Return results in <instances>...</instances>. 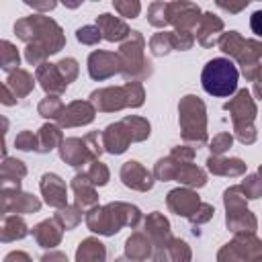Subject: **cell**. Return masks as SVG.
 Segmentation results:
<instances>
[{
	"instance_id": "6da1fadb",
	"label": "cell",
	"mask_w": 262,
	"mask_h": 262,
	"mask_svg": "<svg viewBox=\"0 0 262 262\" xmlns=\"http://www.w3.org/2000/svg\"><path fill=\"white\" fill-rule=\"evenodd\" d=\"M14 33L18 39L29 43L25 55L31 63H41L47 55L57 53L66 45L61 27L45 14H31L27 18L16 20Z\"/></svg>"
},
{
	"instance_id": "7a4b0ae2",
	"label": "cell",
	"mask_w": 262,
	"mask_h": 262,
	"mask_svg": "<svg viewBox=\"0 0 262 262\" xmlns=\"http://www.w3.org/2000/svg\"><path fill=\"white\" fill-rule=\"evenodd\" d=\"M139 221H141L139 209L127 203H108L106 207H94L86 215L88 227L100 235H113L123 225L137 227Z\"/></svg>"
},
{
	"instance_id": "3957f363",
	"label": "cell",
	"mask_w": 262,
	"mask_h": 262,
	"mask_svg": "<svg viewBox=\"0 0 262 262\" xmlns=\"http://www.w3.org/2000/svg\"><path fill=\"white\" fill-rule=\"evenodd\" d=\"M201 84L213 96H229L237 88V68L227 57H215L203 68Z\"/></svg>"
},
{
	"instance_id": "277c9868",
	"label": "cell",
	"mask_w": 262,
	"mask_h": 262,
	"mask_svg": "<svg viewBox=\"0 0 262 262\" xmlns=\"http://www.w3.org/2000/svg\"><path fill=\"white\" fill-rule=\"evenodd\" d=\"M180 129L182 137L186 141H192L196 145L207 141V117H205V104L199 96H184L180 100Z\"/></svg>"
},
{
	"instance_id": "5b68a950",
	"label": "cell",
	"mask_w": 262,
	"mask_h": 262,
	"mask_svg": "<svg viewBox=\"0 0 262 262\" xmlns=\"http://www.w3.org/2000/svg\"><path fill=\"white\" fill-rule=\"evenodd\" d=\"M145 41L139 31H131L129 39L119 49V61H121V74L129 80H141L151 74V63L143 55Z\"/></svg>"
},
{
	"instance_id": "8992f818",
	"label": "cell",
	"mask_w": 262,
	"mask_h": 262,
	"mask_svg": "<svg viewBox=\"0 0 262 262\" xmlns=\"http://www.w3.org/2000/svg\"><path fill=\"white\" fill-rule=\"evenodd\" d=\"M225 111H229L235 135L242 143H254L256 141V129H254V117H256V104L250 96V92L244 88L237 92L235 98L225 102Z\"/></svg>"
},
{
	"instance_id": "52a82bcc",
	"label": "cell",
	"mask_w": 262,
	"mask_h": 262,
	"mask_svg": "<svg viewBox=\"0 0 262 262\" xmlns=\"http://www.w3.org/2000/svg\"><path fill=\"white\" fill-rule=\"evenodd\" d=\"M225 209L227 217L225 223L235 233H254L256 229V217L246 209V196L242 192V186H231L225 190Z\"/></svg>"
},
{
	"instance_id": "ba28073f",
	"label": "cell",
	"mask_w": 262,
	"mask_h": 262,
	"mask_svg": "<svg viewBox=\"0 0 262 262\" xmlns=\"http://www.w3.org/2000/svg\"><path fill=\"white\" fill-rule=\"evenodd\" d=\"M201 8L192 2H170L168 4V23L174 25V31L192 33L201 20Z\"/></svg>"
},
{
	"instance_id": "9c48e42d",
	"label": "cell",
	"mask_w": 262,
	"mask_h": 262,
	"mask_svg": "<svg viewBox=\"0 0 262 262\" xmlns=\"http://www.w3.org/2000/svg\"><path fill=\"white\" fill-rule=\"evenodd\" d=\"M88 72L94 80H106L113 74L121 72V61H119V53H111V51H92L88 57Z\"/></svg>"
},
{
	"instance_id": "30bf717a",
	"label": "cell",
	"mask_w": 262,
	"mask_h": 262,
	"mask_svg": "<svg viewBox=\"0 0 262 262\" xmlns=\"http://www.w3.org/2000/svg\"><path fill=\"white\" fill-rule=\"evenodd\" d=\"M61 127H78V125H88L94 119V106L92 102L76 100L70 102L68 106L61 108V113L55 117Z\"/></svg>"
},
{
	"instance_id": "8fae6325",
	"label": "cell",
	"mask_w": 262,
	"mask_h": 262,
	"mask_svg": "<svg viewBox=\"0 0 262 262\" xmlns=\"http://www.w3.org/2000/svg\"><path fill=\"white\" fill-rule=\"evenodd\" d=\"M90 102L98 111H121L123 106H129L127 102V92L125 86H115V88H102L94 90L90 94Z\"/></svg>"
},
{
	"instance_id": "7c38bea8",
	"label": "cell",
	"mask_w": 262,
	"mask_h": 262,
	"mask_svg": "<svg viewBox=\"0 0 262 262\" xmlns=\"http://www.w3.org/2000/svg\"><path fill=\"white\" fill-rule=\"evenodd\" d=\"M168 207L170 211H174L176 215H182V217H192L196 213V209L201 207V201H199V194L188 190V188H174L168 192Z\"/></svg>"
},
{
	"instance_id": "4fadbf2b",
	"label": "cell",
	"mask_w": 262,
	"mask_h": 262,
	"mask_svg": "<svg viewBox=\"0 0 262 262\" xmlns=\"http://www.w3.org/2000/svg\"><path fill=\"white\" fill-rule=\"evenodd\" d=\"M121 180L125 186L129 188H135V190H149L154 186V180H151V174L135 160H129L123 164L121 168Z\"/></svg>"
},
{
	"instance_id": "5bb4252c",
	"label": "cell",
	"mask_w": 262,
	"mask_h": 262,
	"mask_svg": "<svg viewBox=\"0 0 262 262\" xmlns=\"http://www.w3.org/2000/svg\"><path fill=\"white\" fill-rule=\"evenodd\" d=\"M41 192L45 196V203L51 207L63 209L68 205V188L63 180L57 174H43L41 178Z\"/></svg>"
},
{
	"instance_id": "9a60e30c",
	"label": "cell",
	"mask_w": 262,
	"mask_h": 262,
	"mask_svg": "<svg viewBox=\"0 0 262 262\" xmlns=\"http://www.w3.org/2000/svg\"><path fill=\"white\" fill-rule=\"evenodd\" d=\"M221 31H223V20L213 12H205L196 27V39L203 47H211V45L219 43Z\"/></svg>"
},
{
	"instance_id": "2e32d148",
	"label": "cell",
	"mask_w": 262,
	"mask_h": 262,
	"mask_svg": "<svg viewBox=\"0 0 262 262\" xmlns=\"http://www.w3.org/2000/svg\"><path fill=\"white\" fill-rule=\"evenodd\" d=\"M102 143H104V149L108 154H123L129 143H131V135L127 131V127L123 125V121L119 123H113L104 129L102 133Z\"/></svg>"
},
{
	"instance_id": "e0dca14e",
	"label": "cell",
	"mask_w": 262,
	"mask_h": 262,
	"mask_svg": "<svg viewBox=\"0 0 262 262\" xmlns=\"http://www.w3.org/2000/svg\"><path fill=\"white\" fill-rule=\"evenodd\" d=\"M59 154H61V160L68 162L70 166H84L88 160H94L92 154L88 151L84 139H78V137H70V139H63L61 141V147H59Z\"/></svg>"
},
{
	"instance_id": "ac0fdd59",
	"label": "cell",
	"mask_w": 262,
	"mask_h": 262,
	"mask_svg": "<svg viewBox=\"0 0 262 262\" xmlns=\"http://www.w3.org/2000/svg\"><path fill=\"white\" fill-rule=\"evenodd\" d=\"M96 27L100 29V33H102V37L106 41H121V39L131 35L129 27L121 18H117V16H113L108 12L96 16Z\"/></svg>"
},
{
	"instance_id": "d6986e66",
	"label": "cell",
	"mask_w": 262,
	"mask_h": 262,
	"mask_svg": "<svg viewBox=\"0 0 262 262\" xmlns=\"http://www.w3.org/2000/svg\"><path fill=\"white\" fill-rule=\"evenodd\" d=\"M37 80L41 82L43 90L51 92V94H59L68 88V82L63 80V76L59 74L55 63H41L37 68Z\"/></svg>"
},
{
	"instance_id": "ffe728a7",
	"label": "cell",
	"mask_w": 262,
	"mask_h": 262,
	"mask_svg": "<svg viewBox=\"0 0 262 262\" xmlns=\"http://www.w3.org/2000/svg\"><path fill=\"white\" fill-rule=\"evenodd\" d=\"M72 188L76 192V205L84 211L88 207H94L98 203V196L94 192V184L88 180L86 174H78L74 180H72Z\"/></svg>"
},
{
	"instance_id": "44dd1931",
	"label": "cell",
	"mask_w": 262,
	"mask_h": 262,
	"mask_svg": "<svg viewBox=\"0 0 262 262\" xmlns=\"http://www.w3.org/2000/svg\"><path fill=\"white\" fill-rule=\"evenodd\" d=\"M207 168L213 172V174H219V176H239L246 172V164L237 158H217V156H211L207 160Z\"/></svg>"
},
{
	"instance_id": "7402d4cb",
	"label": "cell",
	"mask_w": 262,
	"mask_h": 262,
	"mask_svg": "<svg viewBox=\"0 0 262 262\" xmlns=\"http://www.w3.org/2000/svg\"><path fill=\"white\" fill-rule=\"evenodd\" d=\"M125 254L131 262H141L151 256V239L143 233H133L125 244Z\"/></svg>"
},
{
	"instance_id": "603a6c76",
	"label": "cell",
	"mask_w": 262,
	"mask_h": 262,
	"mask_svg": "<svg viewBox=\"0 0 262 262\" xmlns=\"http://www.w3.org/2000/svg\"><path fill=\"white\" fill-rule=\"evenodd\" d=\"M33 235H35V239H37L39 246H43V248H53V246H57L59 239H61V225H57L55 219H53V221L47 219V221L39 223V225L33 229Z\"/></svg>"
},
{
	"instance_id": "cb8c5ba5",
	"label": "cell",
	"mask_w": 262,
	"mask_h": 262,
	"mask_svg": "<svg viewBox=\"0 0 262 262\" xmlns=\"http://www.w3.org/2000/svg\"><path fill=\"white\" fill-rule=\"evenodd\" d=\"M104 258H106L104 244H100L94 237L84 239L76 252V262H104Z\"/></svg>"
},
{
	"instance_id": "d4e9b609",
	"label": "cell",
	"mask_w": 262,
	"mask_h": 262,
	"mask_svg": "<svg viewBox=\"0 0 262 262\" xmlns=\"http://www.w3.org/2000/svg\"><path fill=\"white\" fill-rule=\"evenodd\" d=\"M4 199H12V203H4V211L12 209L16 213H33L41 207V203L33 194H18V192L8 194V192H4Z\"/></svg>"
},
{
	"instance_id": "484cf974",
	"label": "cell",
	"mask_w": 262,
	"mask_h": 262,
	"mask_svg": "<svg viewBox=\"0 0 262 262\" xmlns=\"http://www.w3.org/2000/svg\"><path fill=\"white\" fill-rule=\"evenodd\" d=\"M176 180L186 184V186H203L207 182V176L201 168H196L194 164H180L178 168V174H176Z\"/></svg>"
},
{
	"instance_id": "4316f807",
	"label": "cell",
	"mask_w": 262,
	"mask_h": 262,
	"mask_svg": "<svg viewBox=\"0 0 262 262\" xmlns=\"http://www.w3.org/2000/svg\"><path fill=\"white\" fill-rule=\"evenodd\" d=\"M6 86H8V88H14V96L20 98V96H27V94L33 90L35 82H33V78H31L29 72L16 70V72H12L10 78L6 80Z\"/></svg>"
},
{
	"instance_id": "83f0119b",
	"label": "cell",
	"mask_w": 262,
	"mask_h": 262,
	"mask_svg": "<svg viewBox=\"0 0 262 262\" xmlns=\"http://www.w3.org/2000/svg\"><path fill=\"white\" fill-rule=\"evenodd\" d=\"M149 49H151L154 55H166L172 49H176V35H174V31L172 33H166V31L156 33L149 39Z\"/></svg>"
},
{
	"instance_id": "f1b7e54d",
	"label": "cell",
	"mask_w": 262,
	"mask_h": 262,
	"mask_svg": "<svg viewBox=\"0 0 262 262\" xmlns=\"http://www.w3.org/2000/svg\"><path fill=\"white\" fill-rule=\"evenodd\" d=\"M123 125L127 127L131 141H143L145 137H149V123L141 117H125Z\"/></svg>"
},
{
	"instance_id": "f546056e",
	"label": "cell",
	"mask_w": 262,
	"mask_h": 262,
	"mask_svg": "<svg viewBox=\"0 0 262 262\" xmlns=\"http://www.w3.org/2000/svg\"><path fill=\"white\" fill-rule=\"evenodd\" d=\"M61 145V131L55 125H43L39 131V151H49L55 145Z\"/></svg>"
},
{
	"instance_id": "4dcf8cb0",
	"label": "cell",
	"mask_w": 262,
	"mask_h": 262,
	"mask_svg": "<svg viewBox=\"0 0 262 262\" xmlns=\"http://www.w3.org/2000/svg\"><path fill=\"white\" fill-rule=\"evenodd\" d=\"M80 219H82V213H80V207L76 205V207H63V209H59L57 213H55V221L61 225V229H72V227H76L78 223H80Z\"/></svg>"
},
{
	"instance_id": "1f68e13d",
	"label": "cell",
	"mask_w": 262,
	"mask_h": 262,
	"mask_svg": "<svg viewBox=\"0 0 262 262\" xmlns=\"http://www.w3.org/2000/svg\"><path fill=\"white\" fill-rule=\"evenodd\" d=\"M168 4L170 2H151L149 4V8H147V20L154 27L162 29V27L170 25L168 23Z\"/></svg>"
},
{
	"instance_id": "d6a6232c",
	"label": "cell",
	"mask_w": 262,
	"mask_h": 262,
	"mask_svg": "<svg viewBox=\"0 0 262 262\" xmlns=\"http://www.w3.org/2000/svg\"><path fill=\"white\" fill-rule=\"evenodd\" d=\"M178 168H180V162H176L172 156L166 158V160H160L154 168V174L158 180H176V174H178Z\"/></svg>"
},
{
	"instance_id": "836d02e7",
	"label": "cell",
	"mask_w": 262,
	"mask_h": 262,
	"mask_svg": "<svg viewBox=\"0 0 262 262\" xmlns=\"http://www.w3.org/2000/svg\"><path fill=\"white\" fill-rule=\"evenodd\" d=\"M27 235V225L23 223V219L18 217H8L4 221V229H2V239L10 242V239H20Z\"/></svg>"
},
{
	"instance_id": "e575fe53",
	"label": "cell",
	"mask_w": 262,
	"mask_h": 262,
	"mask_svg": "<svg viewBox=\"0 0 262 262\" xmlns=\"http://www.w3.org/2000/svg\"><path fill=\"white\" fill-rule=\"evenodd\" d=\"M0 61H2V68L8 72V70H14L16 66H18V51H16V47L12 45V43H8V41H2L0 43Z\"/></svg>"
},
{
	"instance_id": "d590c367",
	"label": "cell",
	"mask_w": 262,
	"mask_h": 262,
	"mask_svg": "<svg viewBox=\"0 0 262 262\" xmlns=\"http://www.w3.org/2000/svg\"><path fill=\"white\" fill-rule=\"evenodd\" d=\"M168 256L174 262H188L190 260V248L182 239H172L168 244Z\"/></svg>"
},
{
	"instance_id": "8d00e7d4",
	"label": "cell",
	"mask_w": 262,
	"mask_h": 262,
	"mask_svg": "<svg viewBox=\"0 0 262 262\" xmlns=\"http://www.w3.org/2000/svg\"><path fill=\"white\" fill-rule=\"evenodd\" d=\"M76 37H78V41L84 43V45H94V43L100 41L102 33H100V29H98L96 25H86V27H80V29L76 31Z\"/></svg>"
},
{
	"instance_id": "74e56055",
	"label": "cell",
	"mask_w": 262,
	"mask_h": 262,
	"mask_svg": "<svg viewBox=\"0 0 262 262\" xmlns=\"http://www.w3.org/2000/svg\"><path fill=\"white\" fill-rule=\"evenodd\" d=\"M242 192L246 199H258L262 196V176L254 174V176H248L242 184Z\"/></svg>"
},
{
	"instance_id": "f35d334b",
	"label": "cell",
	"mask_w": 262,
	"mask_h": 262,
	"mask_svg": "<svg viewBox=\"0 0 262 262\" xmlns=\"http://www.w3.org/2000/svg\"><path fill=\"white\" fill-rule=\"evenodd\" d=\"M61 100L57 98V96H47V98H43L41 100V104H39V113L43 115V117H47V119H55L59 113H61Z\"/></svg>"
},
{
	"instance_id": "ab89813d",
	"label": "cell",
	"mask_w": 262,
	"mask_h": 262,
	"mask_svg": "<svg viewBox=\"0 0 262 262\" xmlns=\"http://www.w3.org/2000/svg\"><path fill=\"white\" fill-rule=\"evenodd\" d=\"M86 176H88V180L92 182V184H106V180H108V168L104 166V164H100L98 160H94L92 162V166H90V170L86 172Z\"/></svg>"
},
{
	"instance_id": "60d3db41",
	"label": "cell",
	"mask_w": 262,
	"mask_h": 262,
	"mask_svg": "<svg viewBox=\"0 0 262 262\" xmlns=\"http://www.w3.org/2000/svg\"><path fill=\"white\" fill-rule=\"evenodd\" d=\"M125 92H127V102L129 106H141L143 104V88L137 80H131L125 84Z\"/></svg>"
},
{
	"instance_id": "b9f144b4",
	"label": "cell",
	"mask_w": 262,
	"mask_h": 262,
	"mask_svg": "<svg viewBox=\"0 0 262 262\" xmlns=\"http://www.w3.org/2000/svg\"><path fill=\"white\" fill-rule=\"evenodd\" d=\"M113 6L121 16H127V18H135L139 14V10H141V4L137 0H127V2L117 0V2H113Z\"/></svg>"
},
{
	"instance_id": "7bdbcfd3",
	"label": "cell",
	"mask_w": 262,
	"mask_h": 262,
	"mask_svg": "<svg viewBox=\"0 0 262 262\" xmlns=\"http://www.w3.org/2000/svg\"><path fill=\"white\" fill-rule=\"evenodd\" d=\"M55 66H57L59 74L63 76V80H66L68 84L78 76V61H76L74 57H66V59H61V61L55 63Z\"/></svg>"
},
{
	"instance_id": "ee69618b",
	"label": "cell",
	"mask_w": 262,
	"mask_h": 262,
	"mask_svg": "<svg viewBox=\"0 0 262 262\" xmlns=\"http://www.w3.org/2000/svg\"><path fill=\"white\" fill-rule=\"evenodd\" d=\"M14 145L18 149H37L39 151V137H35L31 131H23V133L16 135Z\"/></svg>"
},
{
	"instance_id": "f6af8a7d",
	"label": "cell",
	"mask_w": 262,
	"mask_h": 262,
	"mask_svg": "<svg viewBox=\"0 0 262 262\" xmlns=\"http://www.w3.org/2000/svg\"><path fill=\"white\" fill-rule=\"evenodd\" d=\"M231 141H233V137L229 135V133H219V135H215L213 137V141H211V151H213V156H221L225 149H229L231 147Z\"/></svg>"
},
{
	"instance_id": "bcb514c9",
	"label": "cell",
	"mask_w": 262,
	"mask_h": 262,
	"mask_svg": "<svg viewBox=\"0 0 262 262\" xmlns=\"http://www.w3.org/2000/svg\"><path fill=\"white\" fill-rule=\"evenodd\" d=\"M10 174H14V178L18 180V178H23V176L27 174V168H25L23 162H18V160H6V162L2 164V176H4V178H10Z\"/></svg>"
},
{
	"instance_id": "7dc6e473",
	"label": "cell",
	"mask_w": 262,
	"mask_h": 262,
	"mask_svg": "<svg viewBox=\"0 0 262 262\" xmlns=\"http://www.w3.org/2000/svg\"><path fill=\"white\" fill-rule=\"evenodd\" d=\"M176 162H180V164H188L190 160H192V156H194V149L192 147H186V145H178V147H174L172 149V154H170Z\"/></svg>"
},
{
	"instance_id": "c3c4849f",
	"label": "cell",
	"mask_w": 262,
	"mask_h": 262,
	"mask_svg": "<svg viewBox=\"0 0 262 262\" xmlns=\"http://www.w3.org/2000/svg\"><path fill=\"white\" fill-rule=\"evenodd\" d=\"M213 207L211 205H207V203H201V207L196 209V213L190 217V221L192 223H205V221H209L211 217H213Z\"/></svg>"
},
{
	"instance_id": "681fc988",
	"label": "cell",
	"mask_w": 262,
	"mask_h": 262,
	"mask_svg": "<svg viewBox=\"0 0 262 262\" xmlns=\"http://www.w3.org/2000/svg\"><path fill=\"white\" fill-rule=\"evenodd\" d=\"M217 6L223 8V10H229V12H239V10H244V8L248 6V0H242V2H237V4L225 2V0H217Z\"/></svg>"
},
{
	"instance_id": "f907efd6",
	"label": "cell",
	"mask_w": 262,
	"mask_h": 262,
	"mask_svg": "<svg viewBox=\"0 0 262 262\" xmlns=\"http://www.w3.org/2000/svg\"><path fill=\"white\" fill-rule=\"evenodd\" d=\"M250 27H252V31H254L258 37H262V10H256V12L250 16Z\"/></svg>"
},
{
	"instance_id": "816d5d0a",
	"label": "cell",
	"mask_w": 262,
	"mask_h": 262,
	"mask_svg": "<svg viewBox=\"0 0 262 262\" xmlns=\"http://www.w3.org/2000/svg\"><path fill=\"white\" fill-rule=\"evenodd\" d=\"M41 262H68V258L61 252H49V254H45L41 258Z\"/></svg>"
},
{
	"instance_id": "f5cc1de1",
	"label": "cell",
	"mask_w": 262,
	"mask_h": 262,
	"mask_svg": "<svg viewBox=\"0 0 262 262\" xmlns=\"http://www.w3.org/2000/svg\"><path fill=\"white\" fill-rule=\"evenodd\" d=\"M29 6H33V8H37V10H51V8H55L57 4L55 2H35V0H25Z\"/></svg>"
},
{
	"instance_id": "db71d44e",
	"label": "cell",
	"mask_w": 262,
	"mask_h": 262,
	"mask_svg": "<svg viewBox=\"0 0 262 262\" xmlns=\"http://www.w3.org/2000/svg\"><path fill=\"white\" fill-rule=\"evenodd\" d=\"M4 262H31V258H29L25 252H12V254L6 256Z\"/></svg>"
},
{
	"instance_id": "11a10c76",
	"label": "cell",
	"mask_w": 262,
	"mask_h": 262,
	"mask_svg": "<svg viewBox=\"0 0 262 262\" xmlns=\"http://www.w3.org/2000/svg\"><path fill=\"white\" fill-rule=\"evenodd\" d=\"M254 90H256V94L262 98V84L260 82H256V86H254Z\"/></svg>"
},
{
	"instance_id": "9f6ffc18",
	"label": "cell",
	"mask_w": 262,
	"mask_h": 262,
	"mask_svg": "<svg viewBox=\"0 0 262 262\" xmlns=\"http://www.w3.org/2000/svg\"><path fill=\"white\" fill-rule=\"evenodd\" d=\"M258 82L262 84V66H260V70H258Z\"/></svg>"
},
{
	"instance_id": "6f0895ef",
	"label": "cell",
	"mask_w": 262,
	"mask_h": 262,
	"mask_svg": "<svg viewBox=\"0 0 262 262\" xmlns=\"http://www.w3.org/2000/svg\"><path fill=\"white\" fill-rule=\"evenodd\" d=\"M117 262H127V260H125V258H119V260H117Z\"/></svg>"
},
{
	"instance_id": "680465c9",
	"label": "cell",
	"mask_w": 262,
	"mask_h": 262,
	"mask_svg": "<svg viewBox=\"0 0 262 262\" xmlns=\"http://www.w3.org/2000/svg\"><path fill=\"white\" fill-rule=\"evenodd\" d=\"M252 262H262V258H256V260H252Z\"/></svg>"
},
{
	"instance_id": "91938a15",
	"label": "cell",
	"mask_w": 262,
	"mask_h": 262,
	"mask_svg": "<svg viewBox=\"0 0 262 262\" xmlns=\"http://www.w3.org/2000/svg\"><path fill=\"white\" fill-rule=\"evenodd\" d=\"M258 172H260V176H262V166H260V170H258Z\"/></svg>"
}]
</instances>
